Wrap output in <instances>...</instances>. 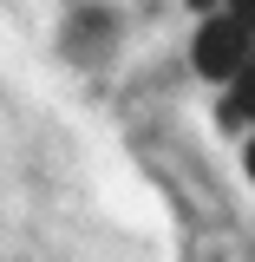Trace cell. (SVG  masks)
I'll list each match as a JSON object with an SVG mask.
<instances>
[{
  "instance_id": "6da1fadb",
  "label": "cell",
  "mask_w": 255,
  "mask_h": 262,
  "mask_svg": "<svg viewBox=\"0 0 255 262\" xmlns=\"http://www.w3.org/2000/svg\"><path fill=\"white\" fill-rule=\"evenodd\" d=\"M249 59H255V27H242L229 7H223V13H203V27H196V39H190L196 79H210V85L223 79V85H229Z\"/></svg>"
},
{
  "instance_id": "7a4b0ae2",
  "label": "cell",
  "mask_w": 255,
  "mask_h": 262,
  "mask_svg": "<svg viewBox=\"0 0 255 262\" xmlns=\"http://www.w3.org/2000/svg\"><path fill=\"white\" fill-rule=\"evenodd\" d=\"M111 13H98V7H85V13H72V27H65V53L72 59H92V46H111Z\"/></svg>"
},
{
  "instance_id": "3957f363",
  "label": "cell",
  "mask_w": 255,
  "mask_h": 262,
  "mask_svg": "<svg viewBox=\"0 0 255 262\" xmlns=\"http://www.w3.org/2000/svg\"><path fill=\"white\" fill-rule=\"evenodd\" d=\"M223 105L236 112V118H242V125H255V59L242 66L236 79H229V98H223Z\"/></svg>"
},
{
  "instance_id": "277c9868",
  "label": "cell",
  "mask_w": 255,
  "mask_h": 262,
  "mask_svg": "<svg viewBox=\"0 0 255 262\" xmlns=\"http://www.w3.org/2000/svg\"><path fill=\"white\" fill-rule=\"evenodd\" d=\"M229 13H236L242 27H255V0H229Z\"/></svg>"
},
{
  "instance_id": "5b68a950",
  "label": "cell",
  "mask_w": 255,
  "mask_h": 262,
  "mask_svg": "<svg viewBox=\"0 0 255 262\" xmlns=\"http://www.w3.org/2000/svg\"><path fill=\"white\" fill-rule=\"evenodd\" d=\"M183 7H190V13H223L229 0H183Z\"/></svg>"
},
{
  "instance_id": "8992f818",
  "label": "cell",
  "mask_w": 255,
  "mask_h": 262,
  "mask_svg": "<svg viewBox=\"0 0 255 262\" xmlns=\"http://www.w3.org/2000/svg\"><path fill=\"white\" fill-rule=\"evenodd\" d=\"M242 170H249V184H255V138L242 144Z\"/></svg>"
}]
</instances>
